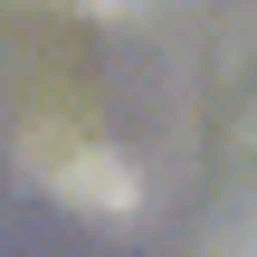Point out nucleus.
Listing matches in <instances>:
<instances>
[{
	"mask_svg": "<svg viewBox=\"0 0 257 257\" xmlns=\"http://www.w3.org/2000/svg\"><path fill=\"white\" fill-rule=\"evenodd\" d=\"M19 162L48 200H67L76 219H134L143 210V162L105 134H76V124H29L19 134Z\"/></svg>",
	"mask_w": 257,
	"mask_h": 257,
	"instance_id": "obj_1",
	"label": "nucleus"
},
{
	"mask_svg": "<svg viewBox=\"0 0 257 257\" xmlns=\"http://www.w3.org/2000/svg\"><path fill=\"white\" fill-rule=\"evenodd\" d=\"M210 257H257V200L229 219V229H219V238H210Z\"/></svg>",
	"mask_w": 257,
	"mask_h": 257,
	"instance_id": "obj_2",
	"label": "nucleus"
},
{
	"mask_svg": "<svg viewBox=\"0 0 257 257\" xmlns=\"http://www.w3.org/2000/svg\"><path fill=\"white\" fill-rule=\"evenodd\" d=\"M86 10H105V19H114V10H134V0H86Z\"/></svg>",
	"mask_w": 257,
	"mask_h": 257,
	"instance_id": "obj_3",
	"label": "nucleus"
}]
</instances>
